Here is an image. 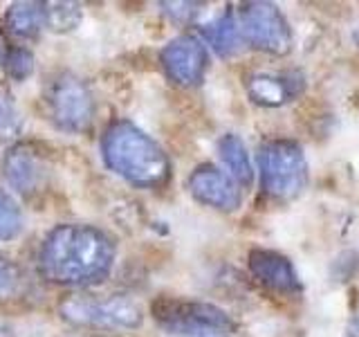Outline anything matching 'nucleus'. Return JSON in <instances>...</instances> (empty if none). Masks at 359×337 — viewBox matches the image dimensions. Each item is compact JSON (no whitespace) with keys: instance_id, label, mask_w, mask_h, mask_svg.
<instances>
[{"instance_id":"dca6fc26","label":"nucleus","mask_w":359,"mask_h":337,"mask_svg":"<svg viewBox=\"0 0 359 337\" xmlns=\"http://www.w3.org/2000/svg\"><path fill=\"white\" fill-rule=\"evenodd\" d=\"M45 9V27L52 32H72L81 25L83 11L76 3H43Z\"/></svg>"},{"instance_id":"f257e3e1","label":"nucleus","mask_w":359,"mask_h":337,"mask_svg":"<svg viewBox=\"0 0 359 337\" xmlns=\"http://www.w3.org/2000/svg\"><path fill=\"white\" fill-rule=\"evenodd\" d=\"M39 263L52 284L93 286L110 275L115 243L93 225H59L45 236Z\"/></svg>"},{"instance_id":"ddd939ff","label":"nucleus","mask_w":359,"mask_h":337,"mask_svg":"<svg viewBox=\"0 0 359 337\" xmlns=\"http://www.w3.org/2000/svg\"><path fill=\"white\" fill-rule=\"evenodd\" d=\"M202 34H205L207 43L220 56H231L241 48L243 34H241L238 20H236L233 11H224L222 16H218L213 22H209V25H205Z\"/></svg>"},{"instance_id":"4468645a","label":"nucleus","mask_w":359,"mask_h":337,"mask_svg":"<svg viewBox=\"0 0 359 337\" xmlns=\"http://www.w3.org/2000/svg\"><path fill=\"white\" fill-rule=\"evenodd\" d=\"M218 153L222 157V162L227 164V168L231 171V176L238 180L241 185L250 187L254 183V166L250 160V153H247L238 135H233V133L222 135V140L218 142Z\"/></svg>"},{"instance_id":"9d476101","label":"nucleus","mask_w":359,"mask_h":337,"mask_svg":"<svg viewBox=\"0 0 359 337\" xmlns=\"http://www.w3.org/2000/svg\"><path fill=\"white\" fill-rule=\"evenodd\" d=\"M250 270L252 275L269 290L278 292H297L301 281L297 277L294 265L290 258L274 250H252L250 252Z\"/></svg>"},{"instance_id":"f3484780","label":"nucleus","mask_w":359,"mask_h":337,"mask_svg":"<svg viewBox=\"0 0 359 337\" xmlns=\"http://www.w3.org/2000/svg\"><path fill=\"white\" fill-rule=\"evenodd\" d=\"M20 128H22V117L16 106V99L9 93V88L0 86V140L16 138Z\"/></svg>"},{"instance_id":"aec40b11","label":"nucleus","mask_w":359,"mask_h":337,"mask_svg":"<svg viewBox=\"0 0 359 337\" xmlns=\"http://www.w3.org/2000/svg\"><path fill=\"white\" fill-rule=\"evenodd\" d=\"M164 14L171 18L177 25H189V22H194L196 16L202 11V3H162L160 5Z\"/></svg>"},{"instance_id":"f03ea898","label":"nucleus","mask_w":359,"mask_h":337,"mask_svg":"<svg viewBox=\"0 0 359 337\" xmlns=\"http://www.w3.org/2000/svg\"><path fill=\"white\" fill-rule=\"evenodd\" d=\"M101 153L110 171L135 187H160L171 176L166 153L130 121L112 124L101 140Z\"/></svg>"},{"instance_id":"9b49d317","label":"nucleus","mask_w":359,"mask_h":337,"mask_svg":"<svg viewBox=\"0 0 359 337\" xmlns=\"http://www.w3.org/2000/svg\"><path fill=\"white\" fill-rule=\"evenodd\" d=\"M5 176L9 180V185L16 191H20V194L36 191L43 180V166L39 155L27 144L11 146L5 155Z\"/></svg>"},{"instance_id":"4be33fe9","label":"nucleus","mask_w":359,"mask_h":337,"mask_svg":"<svg viewBox=\"0 0 359 337\" xmlns=\"http://www.w3.org/2000/svg\"><path fill=\"white\" fill-rule=\"evenodd\" d=\"M357 43H359V32H357Z\"/></svg>"},{"instance_id":"7ed1b4c3","label":"nucleus","mask_w":359,"mask_h":337,"mask_svg":"<svg viewBox=\"0 0 359 337\" xmlns=\"http://www.w3.org/2000/svg\"><path fill=\"white\" fill-rule=\"evenodd\" d=\"M261 185L267 196L294 200L306 191L310 171L301 146L292 140H269L258 149Z\"/></svg>"},{"instance_id":"39448f33","label":"nucleus","mask_w":359,"mask_h":337,"mask_svg":"<svg viewBox=\"0 0 359 337\" xmlns=\"http://www.w3.org/2000/svg\"><path fill=\"white\" fill-rule=\"evenodd\" d=\"M238 27L245 41L256 50L274 56H283L292 50V29L272 3H245L238 9Z\"/></svg>"},{"instance_id":"6e6552de","label":"nucleus","mask_w":359,"mask_h":337,"mask_svg":"<svg viewBox=\"0 0 359 337\" xmlns=\"http://www.w3.org/2000/svg\"><path fill=\"white\" fill-rule=\"evenodd\" d=\"M207 63V48L198 37H191V34H182V37L173 39L162 50V65L168 79L184 88L198 86L202 81Z\"/></svg>"},{"instance_id":"1a4fd4ad","label":"nucleus","mask_w":359,"mask_h":337,"mask_svg":"<svg viewBox=\"0 0 359 337\" xmlns=\"http://www.w3.org/2000/svg\"><path fill=\"white\" fill-rule=\"evenodd\" d=\"M189 191L198 202L220 211L241 207V189L233 180L213 164H200L189 178Z\"/></svg>"},{"instance_id":"a211bd4d","label":"nucleus","mask_w":359,"mask_h":337,"mask_svg":"<svg viewBox=\"0 0 359 337\" xmlns=\"http://www.w3.org/2000/svg\"><path fill=\"white\" fill-rule=\"evenodd\" d=\"M22 230V213L7 191L0 189V241H9Z\"/></svg>"},{"instance_id":"2eb2a0df","label":"nucleus","mask_w":359,"mask_h":337,"mask_svg":"<svg viewBox=\"0 0 359 337\" xmlns=\"http://www.w3.org/2000/svg\"><path fill=\"white\" fill-rule=\"evenodd\" d=\"M5 25L18 39H32L45 27L43 3H14L7 9Z\"/></svg>"},{"instance_id":"0eeeda50","label":"nucleus","mask_w":359,"mask_h":337,"mask_svg":"<svg viewBox=\"0 0 359 337\" xmlns=\"http://www.w3.org/2000/svg\"><path fill=\"white\" fill-rule=\"evenodd\" d=\"M153 317L166 331L173 333H224L233 331V322L229 315L202 301H182V299H157L153 303Z\"/></svg>"},{"instance_id":"6ab92c4d","label":"nucleus","mask_w":359,"mask_h":337,"mask_svg":"<svg viewBox=\"0 0 359 337\" xmlns=\"http://www.w3.org/2000/svg\"><path fill=\"white\" fill-rule=\"evenodd\" d=\"M34 54L27 48H9L3 54V65H5V72L16 79V81H25L27 77H32L34 72Z\"/></svg>"},{"instance_id":"f8f14e48","label":"nucleus","mask_w":359,"mask_h":337,"mask_svg":"<svg viewBox=\"0 0 359 337\" xmlns=\"http://www.w3.org/2000/svg\"><path fill=\"white\" fill-rule=\"evenodd\" d=\"M250 90V97L256 104L274 108V106H283L285 101H290L301 90V79H294L292 74L285 77H274V74H256L250 79L247 84Z\"/></svg>"},{"instance_id":"423d86ee","label":"nucleus","mask_w":359,"mask_h":337,"mask_svg":"<svg viewBox=\"0 0 359 337\" xmlns=\"http://www.w3.org/2000/svg\"><path fill=\"white\" fill-rule=\"evenodd\" d=\"M48 106L52 121L61 131L83 133L95 117L93 93L79 77L63 72L48 88Z\"/></svg>"},{"instance_id":"412c9836","label":"nucleus","mask_w":359,"mask_h":337,"mask_svg":"<svg viewBox=\"0 0 359 337\" xmlns=\"http://www.w3.org/2000/svg\"><path fill=\"white\" fill-rule=\"evenodd\" d=\"M18 288V270L7 256L0 254V299H7Z\"/></svg>"},{"instance_id":"20e7f679","label":"nucleus","mask_w":359,"mask_h":337,"mask_svg":"<svg viewBox=\"0 0 359 337\" xmlns=\"http://www.w3.org/2000/svg\"><path fill=\"white\" fill-rule=\"evenodd\" d=\"M59 312L65 322L74 326H93V329H137L144 315L133 299L123 295L112 297H67L61 301Z\"/></svg>"}]
</instances>
